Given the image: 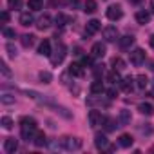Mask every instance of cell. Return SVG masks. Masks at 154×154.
<instances>
[{
  "label": "cell",
  "mask_w": 154,
  "mask_h": 154,
  "mask_svg": "<svg viewBox=\"0 0 154 154\" xmlns=\"http://www.w3.org/2000/svg\"><path fill=\"white\" fill-rule=\"evenodd\" d=\"M118 143H120V147L129 149V147L134 143V140H132V136H131V134H122V136H120V140H118Z\"/></svg>",
  "instance_id": "cell-19"
},
{
  "label": "cell",
  "mask_w": 154,
  "mask_h": 154,
  "mask_svg": "<svg viewBox=\"0 0 154 154\" xmlns=\"http://www.w3.org/2000/svg\"><path fill=\"white\" fill-rule=\"evenodd\" d=\"M4 36H6V38H15V36H17V33H15V29L4 27Z\"/></svg>",
  "instance_id": "cell-38"
},
{
  "label": "cell",
  "mask_w": 154,
  "mask_h": 154,
  "mask_svg": "<svg viewBox=\"0 0 154 154\" xmlns=\"http://www.w3.org/2000/svg\"><path fill=\"white\" fill-rule=\"evenodd\" d=\"M143 62H145V51L140 49V47H136V49L131 53V63L136 65V67H140Z\"/></svg>",
  "instance_id": "cell-4"
},
{
  "label": "cell",
  "mask_w": 154,
  "mask_h": 154,
  "mask_svg": "<svg viewBox=\"0 0 154 154\" xmlns=\"http://www.w3.org/2000/svg\"><path fill=\"white\" fill-rule=\"evenodd\" d=\"M27 8L31 11H40L44 8V4H42V0H27Z\"/></svg>",
  "instance_id": "cell-24"
},
{
  "label": "cell",
  "mask_w": 154,
  "mask_h": 154,
  "mask_svg": "<svg viewBox=\"0 0 154 154\" xmlns=\"http://www.w3.org/2000/svg\"><path fill=\"white\" fill-rule=\"evenodd\" d=\"M33 143H35V147H44V145H47V138H45V134L38 131V132L35 134V138H33Z\"/></svg>",
  "instance_id": "cell-17"
},
{
  "label": "cell",
  "mask_w": 154,
  "mask_h": 154,
  "mask_svg": "<svg viewBox=\"0 0 154 154\" xmlns=\"http://www.w3.org/2000/svg\"><path fill=\"white\" fill-rule=\"evenodd\" d=\"M8 6H9V9L18 11V9L22 8V0H8Z\"/></svg>",
  "instance_id": "cell-31"
},
{
  "label": "cell",
  "mask_w": 154,
  "mask_h": 154,
  "mask_svg": "<svg viewBox=\"0 0 154 154\" xmlns=\"http://www.w3.org/2000/svg\"><path fill=\"white\" fill-rule=\"evenodd\" d=\"M69 72H71L72 76H84V65L78 63V62H72V63L69 65Z\"/></svg>",
  "instance_id": "cell-13"
},
{
  "label": "cell",
  "mask_w": 154,
  "mask_h": 154,
  "mask_svg": "<svg viewBox=\"0 0 154 154\" xmlns=\"http://www.w3.org/2000/svg\"><path fill=\"white\" fill-rule=\"evenodd\" d=\"M67 22H69V17H65V15H62V13H58V15H56V24H58L60 27H62V26H65Z\"/></svg>",
  "instance_id": "cell-33"
},
{
  "label": "cell",
  "mask_w": 154,
  "mask_h": 154,
  "mask_svg": "<svg viewBox=\"0 0 154 154\" xmlns=\"http://www.w3.org/2000/svg\"><path fill=\"white\" fill-rule=\"evenodd\" d=\"M65 54H67V47H65V44H62V42H56V47H54V51L51 53V63L53 65H60L62 62H63V58H65Z\"/></svg>",
  "instance_id": "cell-2"
},
{
  "label": "cell",
  "mask_w": 154,
  "mask_h": 154,
  "mask_svg": "<svg viewBox=\"0 0 154 154\" xmlns=\"http://www.w3.org/2000/svg\"><path fill=\"white\" fill-rule=\"evenodd\" d=\"M131 122V111H122L120 112V125H127Z\"/></svg>",
  "instance_id": "cell-28"
},
{
  "label": "cell",
  "mask_w": 154,
  "mask_h": 154,
  "mask_svg": "<svg viewBox=\"0 0 154 154\" xmlns=\"http://www.w3.org/2000/svg\"><path fill=\"white\" fill-rule=\"evenodd\" d=\"M118 42H120V47H122V49H129V47H131V45L134 44V36L127 35V36H122V38H120Z\"/></svg>",
  "instance_id": "cell-20"
},
{
  "label": "cell",
  "mask_w": 154,
  "mask_h": 154,
  "mask_svg": "<svg viewBox=\"0 0 154 154\" xmlns=\"http://www.w3.org/2000/svg\"><path fill=\"white\" fill-rule=\"evenodd\" d=\"M67 4H69L71 8H78V6H80V0H67Z\"/></svg>",
  "instance_id": "cell-41"
},
{
  "label": "cell",
  "mask_w": 154,
  "mask_h": 154,
  "mask_svg": "<svg viewBox=\"0 0 154 154\" xmlns=\"http://www.w3.org/2000/svg\"><path fill=\"white\" fill-rule=\"evenodd\" d=\"M138 111H140L141 114H145V116H152V114H154V107H152L150 103H140V105H138Z\"/></svg>",
  "instance_id": "cell-21"
},
{
  "label": "cell",
  "mask_w": 154,
  "mask_h": 154,
  "mask_svg": "<svg viewBox=\"0 0 154 154\" xmlns=\"http://www.w3.org/2000/svg\"><path fill=\"white\" fill-rule=\"evenodd\" d=\"M20 24L24 26V27H29V26H33L35 24V17H33V13H22L20 15Z\"/></svg>",
  "instance_id": "cell-15"
},
{
  "label": "cell",
  "mask_w": 154,
  "mask_h": 154,
  "mask_svg": "<svg viewBox=\"0 0 154 154\" xmlns=\"http://www.w3.org/2000/svg\"><path fill=\"white\" fill-rule=\"evenodd\" d=\"M107 96H109V98L112 100V98H116V96H118V91H116V89L112 87V89H109V91H107Z\"/></svg>",
  "instance_id": "cell-40"
},
{
  "label": "cell",
  "mask_w": 154,
  "mask_h": 154,
  "mask_svg": "<svg viewBox=\"0 0 154 154\" xmlns=\"http://www.w3.org/2000/svg\"><path fill=\"white\" fill-rule=\"evenodd\" d=\"M40 80H42L44 84H51L53 76H51V72H47V71H42V72H40Z\"/></svg>",
  "instance_id": "cell-32"
},
{
  "label": "cell",
  "mask_w": 154,
  "mask_h": 154,
  "mask_svg": "<svg viewBox=\"0 0 154 154\" xmlns=\"http://www.w3.org/2000/svg\"><path fill=\"white\" fill-rule=\"evenodd\" d=\"M20 132H22V138H24L26 141L33 140L35 134L38 132V131H36V120H35V118H29V116H24V118L20 120Z\"/></svg>",
  "instance_id": "cell-1"
},
{
  "label": "cell",
  "mask_w": 154,
  "mask_h": 154,
  "mask_svg": "<svg viewBox=\"0 0 154 154\" xmlns=\"http://www.w3.org/2000/svg\"><path fill=\"white\" fill-rule=\"evenodd\" d=\"M94 145L98 150H112V147L109 145V140L105 134H96L94 136Z\"/></svg>",
  "instance_id": "cell-5"
},
{
  "label": "cell",
  "mask_w": 154,
  "mask_h": 154,
  "mask_svg": "<svg viewBox=\"0 0 154 154\" xmlns=\"http://www.w3.org/2000/svg\"><path fill=\"white\" fill-rule=\"evenodd\" d=\"M112 69H116V71H122L123 67H125V62L122 60V58H112Z\"/></svg>",
  "instance_id": "cell-30"
},
{
  "label": "cell",
  "mask_w": 154,
  "mask_h": 154,
  "mask_svg": "<svg viewBox=\"0 0 154 154\" xmlns=\"http://www.w3.org/2000/svg\"><path fill=\"white\" fill-rule=\"evenodd\" d=\"M105 53H107V49H105V45H103L102 42L94 44V45H93V49H91V56H93V58H103V56H105Z\"/></svg>",
  "instance_id": "cell-9"
},
{
  "label": "cell",
  "mask_w": 154,
  "mask_h": 154,
  "mask_svg": "<svg viewBox=\"0 0 154 154\" xmlns=\"http://www.w3.org/2000/svg\"><path fill=\"white\" fill-rule=\"evenodd\" d=\"M140 132H141V134H147V136L152 134V127H150V123H143V125L140 127Z\"/></svg>",
  "instance_id": "cell-35"
},
{
  "label": "cell",
  "mask_w": 154,
  "mask_h": 154,
  "mask_svg": "<svg viewBox=\"0 0 154 154\" xmlns=\"http://www.w3.org/2000/svg\"><path fill=\"white\" fill-rule=\"evenodd\" d=\"M149 94H150V98H154V89H152V91H150Z\"/></svg>",
  "instance_id": "cell-46"
},
{
  "label": "cell",
  "mask_w": 154,
  "mask_h": 154,
  "mask_svg": "<svg viewBox=\"0 0 154 154\" xmlns=\"http://www.w3.org/2000/svg\"><path fill=\"white\" fill-rule=\"evenodd\" d=\"M150 11L154 13V0H152V2H150Z\"/></svg>",
  "instance_id": "cell-45"
},
{
  "label": "cell",
  "mask_w": 154,
  "mask_h": 154,
  "mask_svg": "<svg viewBox=\"0 0 154 154\" xmlns=\"http://www.w3.org/2000/svg\"><path fill=\"white\" fill-rule=\"evenodd\" d=\"M149 20H150V13H149V11L141 9V11L136 13V22H138V24L145 26V24H149Z\"/></svg>",
  "instance_id": "cell-14"
},
{
  "label": "cell",
  "mask_w": 154,
  "mask_h": 154,
  "mask_svg": "<svg viewBox=\"0 0 154 154\" xmlns=\"http://www.w3.org/2000/svg\"><path fill=\"white\" fill-rule=\"evenodd\" d=\"M8 51H9V54H11V56H17V49H15L11 44H8Z\"/></svg>",
  "instance_id": "cell-42"
},
{
  "label": "cell",
  "mask_w": 154,
  "mask_h": 154,
  "mask_svg": "<svg viewBox=\"0 0 154 154\" xmlns=\"http://www.w3.org/2000/svg\"><path fill=\"white\" fill-rule=\"evenodd\" d=\"M0 17H2V22H8L9 20V13L8 11H2V15H0Z\"/></svg>",
  "instance_id": "cell-43"
},
{
  "label": "cell",
  "mask_w": 154,
  "mask_h": 154,
  "mask_svg": "<svg viewBox=\"0 0 154 154\" xmlns=\"http://www.w3.org/2000/svg\"><path fill=\"white\" fill-rule=\"evenodd\" d=\"M82 145H84V141L80 138H72V136L62 138V147L65 150H78V149H82Z\"/></svg>",
  "instance_id": "cell-3"
},
{
  "label": "cell",
  "mask_w": 154,
  "mask_h": 154,
  "mask_svg": "<svg viewBox=\"0 0 154 154\" xmlns=\"http://www.w3.org/2000/svg\"><path fill=\"white\" fill-rule=\"evenodd\" d=\"M132 85H134V78H132V76H125V78L122 80V89L123 91L131 93L132 91Z\"/></svg>",
  "instance_id": "cell-22"
},
{
  "label": "cell",
  "mask_w": 154,
  "mask_h": 154,
  "mask_svg": "<svg viewBox=\"0 0 154 154\" xmlns=\"http://www.w3.org/2000/svg\"><path fill=\"white\" fill-rule=\"evenodd\" d=\"M103 123H105V129H107V131H114V129L118 127V125H114V120H111V118H105Z\"/></svg>",
  "instance_id": "cell-34"
},
{
  "label": "cell",
  "mask_w": 154,
  "mask_h": 154,
  "mask_svg": "<svg viewBox=\"0 0 154 154\" xmlns=\"http://www.w3.org/2000/svg\"><path fill=\"white\" fill-rule=\"evenodd\" d=\"M136 85H138V89H145L149 85V80H147L145 74H140L138 78H136Z\"/></svg>",
  "instance_id": "cell-25"
},
{
  "label": "cell",
  "mask_w": 154,
  "mask_h": 154,
  "mask_svg": "<svg viewBox=\"0 0 154 154\" xmlns=\"http://www.w3.org/2000/svg\"><path fill=\"white\" fill-rule=\"evenodd\" d=\"M103 38H105V42H116V40H120V33H118L116 27L107 26L103 29Z\"/></svg>",
  "instance_id": "cell-7"
},
{
  "label": "cell",
  "mask_w": 154,
  "mask_h": 154,
  "mask_svg": "<svg viewBox=\"0 0 154 154\" xmlns=\"http://www.w3.org/2000/svg\"><path fill=\"white\" fill-rule=\"evenodd\" d=\"M4 149H6V152H9V154L17 152V150H18V140H15V138H8V140L4 141Z\"/></svg>",
  "instance_id": "cell-11"
},
{
  "label": "cell",
  "mask_w": 154,
  "mask_h": 154,
  "mask_svg": "<svg viewBox=\"0 0 154 154\" xmlns=\"http://www.w3.org/2000/svg\"><path fill=\"white\" fill-rule=\"evenodd\" d=\"M131 2H138V0H131Z\"/></svg>",
  "instance_id": "cell-47"
},
{
  "label": "cell",
  "mask_w": 154,
  "mask_h": 154,
  "mask_svg": "<svg viewBox=\"0 0 154 154\" xmlns=\"http://www.w3.org/2000/svg\"><path fill=\"white\" fill-rule=\"evenodd\" d=\"M36 27H38L40 31H44V29H49V27H51V17H49V15H44V17H40V18H38V24H36Z\"/></svg>",
  "instance_id": "cell-16"
},
{
  "label": "cell",
  "mask_w": 154,
  "mask_h": 154,
  "mask_svg": "<svg viewBox=\"0 0 154 154\" xmlns=\"http://www.w3.org/2000/svg\"><path fill=\"white\" fill-rule=\"evenodd\" d=\"M82 65H84V67H91V65H93V56H84Z\"/></svg>",
  "instance_id": "cell-39"
},
{
  "label": "cell",
  "mask_w": 154,
  "mask_h": 154,
  "mask_svg": "<svg viewBox=\"0 0 154 154\" xmlns=\"http://www.w3.org/2000/svg\"><path fill=\"white\" fill-rule=\"evenodd\" d=\"M33 44H35V36L33 35H24L22 36V45L24 47H31Z\"/></svg>",
  "instance_id": "cell-29"
},
{
  "label": "cell",
  "mask_w": 154,
  "mask_h": 154,
  "mask_svg": "<svg viewBox=\"0 0 154 154\" xmlns=\"http://www.w3.org/2000/svg\"><path fill=\"white\" fill-rule=\"evenodd\" d=\"M0 69H2V74L6 76V78H11V71H9V67H8L6 62H2V67H0Z\"/></svg>",
  "instance_id": "cell-37"
},
{
  "label": "cell",
  "mask_w": 154,
  "mask_h": 154,
  "mask_svg": "<svg viewBox=\"0 0 154 154\" xmlns=\"http://www.w3.org/2000/svg\"><path fill=\"white\" fill-rule=\"evenodd\" d=\"M51 42L49 40H44V42H40V45H38V54H42V56H51Z\"/></svg>",
  "instance_id": "cell-12"
},
{
  "label": "cell",
  "mask_w": 154,
  "mask_h": 154,
  "mask_svg": "<svg viewBox=\"0 0 154 154\" xmlns=\"http://www.w3.org/2000/svg\"><path fill=\"white\" fill-rule=\"evenodd\" d=\"M122 17H123V11H122L120 6H111L107 9V18L109 20H120Z\"/></svg>",
  "instance_id": "cell-8"
},
{
  "label": "cell",
  "mask_w": 154,
  "mask_h": 154,
  "mask_svg": "<svg viewBox=\"0 0 154 154\" xmlns=\"http://www.w3.org/2000/svg\"><path fill=\"white\" fill-rule=\"evenodd\" d=\"M0 123H2V127H4L6 131H11V129H13V125H15V123H13V120H11L9 116H2Z\"/></svg>",
  "instance_id": "cell-26"
},
{
  "label": "cell",
  "mask_w": 154,
  "mask_h": 154,
  "mask_svg": "<svg viewBox=\"0 0 154 154\" xmlns=\"http://www.w3.org/2000/svg\"><path fill=\"white\" fill-rule=\"evenodd\" d=\"M109 82H112V84H122V78H120V74H118V71L116 69H112L111 72H109Z\"/></svg>",
  "instance_id": "cell-27"
},
{
  "label": "cell",
  "mask_w": 154,
  "mask_h": 154,
  "mask_svg": "<svg viewBox=\"0 0 154 154\" xmlns=\"http://www.w3.org/2000/svg\"><path fill=\"white\" fill-rule=\"evenodd\" d=\"M0 102H2L4 105H9V103H15V96H9V94H4L2 98H0Z\"/></svg>",
  "instance_id": "cell-36"
},
{
  "label": "cell",
  "mask_w": 154,
  "mask_h": 154,
  "mask_svg": "<svg viewBox=\"0 0 154 154\" xmlns=\"http://www.w3.org/2000/svg\"><path fill=\"white\" fill-rule=\"evenodd\" d=\"M98 9V6H96V0H85V2H84V11L85 13H94Z\"/></svg>",
  "instance_id": "cell-23"
},
{
  "label": "cell",
  "mask_w": 154,
  "mask_h": 154,
  "mask_svg": "<svg viewBox=\"0 0 154 154\" xmlns=\"http://www.w3.org/2000/svg\"><path fill=\"white\" fill-rule=\"evenodd\" d=\"M149 42H150V47H152V49H154V35H152V36H150V40H149Z\"/></svg>",
  "instance_id": "cell-44"
},
{
  "label": "cell",
  "mask_w": 154,
  "mask_h": 154,
  "mask_svg": "<svg viewBox=\"0 0 154 154\" xmlns=\"http://www.w3.org/2000/svg\"><path fill=\"white\" fill-rule=\"evenodd\" d=\"M87 120H89V125L91 127H98V125H102L103 123V116H102V112L100 111H89V114H87Z\"/></svg>",
  "instance_id": "cell-6"
},
{
  "label": "cell",
  "mask_w": 154,
  "mask_h": 154,
  "mask_svg": "<svg viewBox=\"0 0 154 154\" xmlns=\"http://www.w3.org/2000/svg\"><path fill=\"white\" fill-rule=\"evenodd\" d=\"M100 27H102V24H100L98 20H89L87 26H85V35L93 36V35H96V33L100 31Z\"/></svg>",
  "instance_id": "cell-10"
},
{
  "label": "cell",
  "mask_w": 154,
  "mask_h": 154,
  "mask_svg": "<svg viewBox=\"0 0 154 154\" xmlns=\"http://www.w3.org/2000/svg\"><path fill=\"white\" fill-rule=\"evenodd\" d=\"M103 91H105V87H103V82L102 80H94L91 84V93L93 94H102Z\"/></svg>",
  "instance_id": "cell-18"
}]
</instances>
